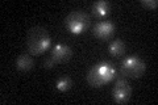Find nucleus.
I'll return each mask as SVG.
<instances>
[{
    "mask_svg": "<svg viewBox=\"0 0 158 105\" xmlns=\"http://www.w3.org/2000/svg\"><path fill=\"white\" fill-rule=\"evenodd\" d=\"M44 66H45L46 68H52L53 66H56V64H54V62L52 61V59H50V58H48V59H46V61H45V63H44Z\"/></svg>",
    "mask_w": 158,
    "mask_h": 105,
    "instance_id": "obj_13",
    "label": "nucleus"
},
{
    "mask_svg": "<svg viewBox=\"0 0 158 105\" xmlns=\"http://www.w3.org/2000/svg\"><path fill=\"white\" fill-rule=\"evenodd\" d=\"M141 6H144L149 9H156L158 7L157 0H141Z\"/></svg>",
    "mask_w": 158,
    "mask_h": 105,
    "instance_id": "obj_12",
    "label": "nucleus"
},
{
    "mask_svg": "<svg viewBox=\"0 0 158 105\" xmlns=\"http://www.w3.org/2000/svg\"><path fill=\"white\" fill-rule=\"evenodd\" d=\"M145 72V63L138 57H128L121 63V74L128 78H140Z\"/></svg>",
    "mask_w": 158,
    "mask_h": 105,
    "instance_id": "obj_4",
    "label": "nucleus"
},
{
    "mask_svg": "<svg viewBox=\"0 0 158 105\" xmlns=\"http://www.w3.org/2000/svg\"><path fill=\"white\" fill-rule=\"evenodd\" d=\"M116 76V70L108 63H98L87 72V82L92 87H102Z\"/></svg>",
    "mask_w": 158,
    "mask_h": 105,
    "instance_id": "obj_2",
    "label": "nucleus"
},
{
    "mask_svg": "<svg viewBox=\"0 0 158 105\" xmlns=\"http://www.w3.org/2000/svg\"><path fill=\"white\" fill-rule=\"evenodd\" d=\"M56 87L58 91H61V92H66L69 91L71 87H73V80L70 78H67V76H63V78H59L57 83H56Z\"/></svg>",
    "mask_w": 158,
    "mask_h": 105,
    "instance_id": "obj_11",
    "label": "nucleus"
},
{
    "mask_svg": "<svg viewBox=\"0 0 158 105\" xmlns=\"http://www.w3.org/2000/svg\"><path fill=\"white\" fill-rule=\"evenodd\" d=\"M50 46V36L41 26H34L27 34V47L32 55H41Z\"/></svg>",
    "mask_w": 158,
    "mask_h": 105,
    "instance_id": "obj_1",
    "label": "nucleus"
},
{
    "mask_svg": "<svg viewBox=\"0 0 158 105\" xmlns=\"http://www.w3.org/2000/svg\"><path fill=\"white\" fill-rule=\"evenodd\" d=\"M71 58V49L66 46V45H62V43H58L53 47L52 50V55L50 59L54 62V64H59V63H63L69 61Z\"/></svg>",
    "mask_w": 158,
    "mask_h": 105,
    "instance_id": "obj_6",
    "label": "nucleus"
},
{
    "mask_svg": "<svg viewBox=\"0 0 158 105\" xmlns=\"http://www.w3.org/2000/svg\"><path fill=\"white\" fill-rule=\"evenodd\" d=\"M108 12H110V3L106 2V0H99V2H96L92 6V13H94V16H96L99 18L107 16Z\"/></svg>",
    "mask_w": 158,
    "mask_h": 105,
    "instance_id": "obj_9",
    "label": "nucleus"
},
{
    "mask_svg": "<svg viewBox=\"0 0 158 105\" xmlns=\"http://www.w3.org/2000/svg\"><path fill=\"white\" fill-rule=\"evenodd\" d=\"M112 95L116 103L118 104L127 103L131 99V95H132V88L129 86V83L124 78H118L115 83V86H113Z\"/></svg>",
    "mask_w": 158,
    "mask_h": 105,
    "instance_id": "obj_5",
    "label": "nucleus"
},
{
    "mask_svg": "<svg viewBox=\"0 0 158 105\" xmlns=\"http://www.w3.org/2000/svg\"><path fill=\"white\" fill-rule=\"evenodd\" d=\"M65 25L70 33L82 34L87 30L88 25H90V17L83 11H73L65 18Z\"/></svg>",
    "mask_w": 158,
    "mask_h": 105,
    "instance_id": "obj_3",
    "label": "nucleus"
},
{
    "mask_svg": "<svg viewBox=\"0 0 158 105\" xmlns=\"http://www.w3.org/2000/svg\"><path fill=\"white\" fill-rule=\"evenodd\" d=\"M115 33V25L111 21H100L94 26V34L99 39H108Z\"/></svg>",
    "mask_w": 158,
    "mask_h": 105,
    "instance_id": "obj_7",
    "label": "nucleus"
},
{
    "mask_svg": "<svg viewBox=\"0 0 158 105\" xmlns=\"http://www.w3.org/2000/svg\"><path fill=\"white\" fill-rule=\"evenodd\" d=\"M108 50H110L111 55H113V57H121L123 54L125 53V45H124V42H123L121 39H116V41H113V42L110 43Z\"/></svg>",
    "mask_w": 158,
    "mask_h": 105,
    "instance_id": "obj_10",
    "label": "nucleus"
},
{
    "mask_svg": "<svg viewBox=\"0 0 158 105\" xmlns=\"http://www.w3.org/2000/svg\"><path fill=\"white\" fill-rule=\"evenodd\" d=\"M33 63L34 62L29 54H21V55H19L16 59V67H17V70H20V71H23V72L31 71L33 68Z\"/></svg>",
    "mask_w": 158,
    "mask_h": 105,
    "instance_id": "obj_8",
    "label": "nucleus"
}]
</instances>
